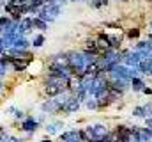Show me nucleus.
<instances>
[{
	"mask_svg": "<svg viewBox=\"0 0 152 142\" xmlns=\"http://www.w3.org/2000/svg\"><path fill=\"white\" fill-rule=\"evenodd\" d=\"M39 142H53V141H51V139H50V137H44V139H42V141H39Z\"/></svg>",
	"mask_w": 152,
	"mask_h": 142,
	"instance_id": "obj_10",
	"label": "nucleus"
},
{
	"mask_svg": "<svg viewBox=\"0 0 152 142\" xmlns=\"http://www.w3.org/2000/svg\"><path fill=\"white\" fill-rule=\"evenodd\" d=\"M39 128H41V124L37 123V119H36L34 115H30V114H28L23 121H20V128H18V130H20V132H23V133H27V139H30V137H32V135L39 130ZM27 139H25V141H27Z\"/></svg>",
	"mask_w": 152,
	"mask_h": 142,
	"instance_id": "obj_1",
	"label": "nucleus"
},
{
	"mask_svg": "<svg viewBox=\"0 0 152 142\" xmlns=\"http://www.w3.org/2000/svg\"><path fill=\"white\" fill-rule=\"evenodd\" d=\"M142 94H145V96H152V87L151 85H145L143 91H142Z\"/></svg>",
	"mask_w": 152,
	"mask_h": 142,
	"instance_id": "obj_9",
	"label": "nucleus"
},
{
	"mask_svg": "<svg viewBox=\"0 0 152 142\" xmlns=\"http://www.w3.org/2000/svg\"><path fill=\"white\" fill-rule=\"evenodd\" d=\"M0 142H4V141H2V137H0Z\"/></svg>",
	"mask_w": 152,
	"mask_h": 142,
	"instance_id": "obj_11",
	"label": "nucleus"
},
{
	"mask_svg": "<svg viewBox=\"0 0 152 142\" xmlns=\"http://www.w3.org/2000/svg\"><path fill=\"white\" fill-rule=\"evenodd\" d=\"M4 142H27L25 139H21V137H16V135H7Z\"/></svg>",
	"mask_w": 152,
	"mask_h": 142,
	"instance_id": "obj_8",
	"label": "nucleus"
},
{
	"mask_svg": "<svg viewBox=\"0 0 152 142\" xmlns=\"http://www.w3.org/2000/svg\"><path fill=\"white\" fill-rule=\"evenodd\" d=\"M44 43H46V36H44V32H37V34H34L32 37H30V48H32V50L42 48Z\"/></svg>",
	"mask_w": 152,
	"mask_h": 142,
	"instance_id": "obj_5",
	"label": "nucleus"
},
{
	"mask_svg": "<svg viewBox=\"0 0 152 142\" xmlns=\"http://www.w3.org/2000/svg\"><path fill=\"white\" fill-rule=\"evenodd\" d=\"M124 36H126L127 41H136V39L142 37V27H138V25L126 27V29H124Z\"/></svg>",
	"mask_w": 152,
	"mask_h": 142,
	"instance_id": "obj_4",
	"label": "nucleus"
},
{
	"mask_svg": "<svg viewBox=\"0 0 152 142\" xmlns=\"http://www.w3.org/2000/svg\"><path fill=\"white\" fill-rule=\"evenodd\" d=\"M147 85V80L142 76V75H136V76H133L131 80H129V91H133V92H142L143 91V87Z\"/></svg>",
	"mask_w": 152,
	"mask_h": 142,
	"instance_id": "obj_2",
	"label": "nucleus"
},
{
	"mask_svg": "<svg viewBox=\"0 0 152 142\" xmlns=\"http://www.w3.org/2000/svg\"><path fill=\"white\" fill-rule=\"evenodd\" d=\"M64 128V121L62 119H51V121H48L46 124H44V130H46V133H50V135H60V130Z\"/></svg>",
	"mask_w": 152,
	"mask_h": 142,
	"instance_id": "obj_3",
	"label": "nucleus"
},
{
	"mask_svg": "<svg viewBox=\"0 0 152 142\" xmlns=\"http://www.w3.org/2000/svg\"><path fill=\"white\" fill-rule=\"evenodd\" d=\"M48 21H44V20H41L39 16H32V27H34V30H37V32H46L48 30Z\"/></svg>",
	"mask_w": 152,
	"mask_h": 142,
	"instance_id": "obj_6",
	"label": "nucleus"
},
{
	"mask_svg": "<svg viewBox=\"0 0 152 142\" xmlns=\"http://www.w3.org/2000/svg\"><path fill=\"white\" fill-rule=\"evenodd\" d=\"M131 115H133V117H138V119H145V117H147V110H145L143 105H136V106H133Z\"/></svg>",
	"mask_w": 152,
	"mask_h": 142,
	"instance_id": "obj_7",
	"label": "nucleus"
}]
</instances>
